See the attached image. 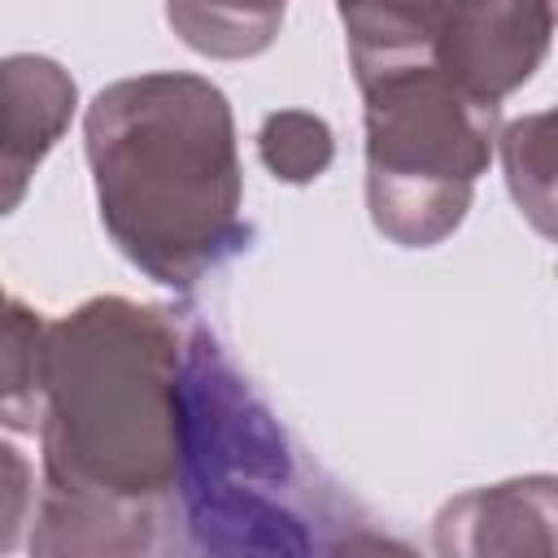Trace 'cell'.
Returning <instances> with one entry per match:
<instances>
[{
	"mask_svg": "<svg viewBox=\"0 0 558 558\" xmlns=\"http://www.w3.org/2000/svg\"><path fill=\"white\" fill-rule=\"evenodd\" d=\"M183 327L161 305L92 296L48 323L35 554H153L179 514Z\"/></svg>",
	"mask_w": 558,
	"mask_h": 558,
	"instance_id": "cell-1",
	"label": "cell"
},
{
	"mask_svg": "<svg viewBox=\"0 0 558 558\" xmlns=\"http://www.w3.org/2000/svg\"><path fill=\"white\" fill-rule=\"evenodd\" d=\"M96 205L118 253L161 288H196L248 248L235 118L201 74L153 70L83 113Z\"/></svg>",
	"mask_w": 558,
	"mask_h": 558,
	"instance_id": "cell-2",
	"label": "cell"
},
{
	"mask_svg": "<svg viewBox=\"0 0 558 558\" xmlns=\"http://www.w3.org/2000/svg\"><path fill=\"white\" fill-rule=\"evenodd\" d=\"M331 497L305 488L296 449L209 327H183L179 514L205 554H310Z\"/></svg>",
	"mask_w": 558,
	"mask_h": 558,
	"instance_id": "cell-3",
	"label": "cell"
},
{
	"mask_svg": "<svg viewBox=\"0 0 558 558\" xmlns=\"http://www.w3.org/2000/svg\"><path fill=\"white\" fill-rule=\"evenodd\" d=\"M366 122V209L379 235L401 248L449 240L475 179L493 161L497 109L458 92L432 57L357 78Z\"/></svg>",
	"mask_w": 558,
	"mask_h": 558,
	"instance_id": "cell-4",
	"label": "cell"
},
{
	"mask_svg": "<svg viewBox=\"0 0 558 558\" xmlns=\"http://www.w3.org/2000/svg\"><path fill=\"white\" fill-rule=\"evenodd\" d=\"M554 0H445L432 61L466 96L501 105L545 61Z\"/></svg>",
	"mask_w": 558,
	"mask_h": 558,
	"instance_id": "cell-5",
	"label": "cell"
},
{
	"mask_svg": "<svg viewBox=\"0 0 558 558\" xmlns=\"http://www.w3.org/2000/svg\"><path fill=\"white\" fill-rule=\"evenodd\" d=\"M78 87L65 65L35 52L0 57V218L26 201L31 174L70 131Z\"/></svg>",
	"mask_w": 558,
	"mask_h": 558,
	"instance_id": "cell-6",
	"label": "cell"
},
{
	"mask_svg": "<svg viewBox=\"0 0 558 558\" xmlns=\"http://www.w3.org/2000/svg\"><path fill=\"white\" fill-rule=\"evenodd\" d=\"M440 554H549L554 549V480H510L453 497L436 514Z\"/></svg>",
	"mask_w": 558,
	"mask_h": 558,
	"instance_id": "cell-7",
	"label": "cell"
},
{
	"mask_svg": "<svg viewBox=\"0 0 558 558\" xmlns=\"http://www.w3.org/2000/svg\"><path fill=\"white\" fill-rule=\"evenodd\" d=\"M445 0H336L353 78L432 57Z\"/></svg>",
	"mask_w": 558,
	"mask_h": 558,
	"instance_id": "cell-8",
	"label": "cell"
},
{
	"mask_svg": "<svg viewBox=\"0 0 558 558\" xmlns=\"http://www.w3.org/2000/svg\"><path fill=\"white\" fill-rule=\"evenodd\" d=\"M288 0H166L170 31L201 57L244 61L275 44Z\"/></svg>",
	"mask_w": 558,
	"mask_h": 558,
	"instance_id": "cell-9",
	"label": "cell"
},
{
	"mask_svg": "<svg viewBox=\"0 0 558 558\" xmlns=\"http://www.w3.org/2000/svg\"><path fill=\"white\" fill-rule=\"evenodd\" d=\"M44 353H48V323L26 301L4 296L0 301V427L39 432Z\"/></svg>",
	"mask_w": 558,
	"mask_h": 558,
	"instance_id": "cell-10",
	"label": "cell"
},
{
	"mask_svg": "<svg viewBox=\"0 0 558 558\" xmlns=\"http://www.w3.org/2000/svg\"><path fill=\"white\" fill-rule=\"evenodd\" d=\"M257 157L279 183H314L336 157V135L318 113L279 109L257 126Z\"/></svg>",
	"mask_w": 558,
	"mask_h": 558,
	"instance_id": "cell-11",
	"label": "cell"
},
{
	"mask_svg": "<svg viewBox=\"0 0 558 558\" xmlns=\"http://www.w3.org/2000/svg\"><path fill=\"white\" fill-rule=\"evenodd\" d=\"M549 126H554L549 113H532V118H519L501 131V161H506L510 192H514L519 209L545 235L554 231V140H549Z\"/></svg>",
	"mask_w": 558,
	"mask_h": 558,
	"instance_id": "cell-12",
	"label": "cell"
},
{
	"mask_svg": "<svg viewBox=\"0 0 558 558\" xmlns=\"http://www.w3.org/2000/svg\"><path fill=\"white\" fill-rule=\"evenodd\" d=\"M31 506H35V471L26 453L0 440V554H9L22 541V527L31 523Z\"/></svg>",
	"mask_w": 558,
	"mask_h": 558,
	"instance_id": "cell-13",
	"label": "cell"
},
{
	"mask_svg": "<svg viewBox=\"0 0 558 558\" xmlns=\"http://www.w3.org/2000/svg\"><path fill=\"white\" fill-rule=\"evenodd\" d=\"M0 301H4V288H0Z\"/></svg>",
	"mask_w": 558,
	"mask_h": 558,
	"instance_id": "cell-14",
	"label": "cell"
}]
</instances>
